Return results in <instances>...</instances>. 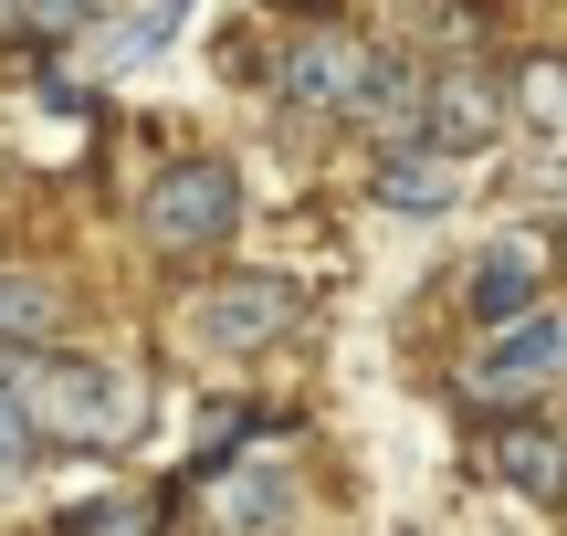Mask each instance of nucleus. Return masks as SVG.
<instances>
[{"label": "nucleus", "instance_id": "obj_6", "mask_svg": "<svg viewBox=\"0 0 567 536\" xmlns=\"http://www.w3.org/2000/svg\"><path fill=\"white\" fill-rule=\"evenodd\" d=\"M368 42L358 32H305L295 53H284V105H305V116H358V84H368Z\"/></svg>", "mask_w": 567, "mask_h": 536}, {"label": "nucleus", "instance_id": "obj_11", "mask_svg": "<svg viewBox=\"0 0 567 536\" xmlns=\"http://www.w3.org/2000/svg\"><path fill=\"white\" fill-rule=\"evenodd\" d=\"M53 337H63V295L42 285V274H0V348L32 358V348H53Z\"/></svg>", "mask_w": 567, "mask_h": 536}, {"label": "nucleus", "instance_id": "obj_8", "mask_svg": "<svg viewBox=\"0 0 567 536\" xmlns=\"http://www.w3.org/2000/svg\"><path fill=\"white\" fill-rule=\"evenodd\" d=\"M74 32H84V63H95V74H137V63L179 32V0H116V11H84Z\"/></svg>", "mask_w": 567, "mask_h": 536}, {"label": "nucleus", "instance_id": "obj_18", "mask_svg": "<svg viewBox=\"0 0 567 536\" xmlns=\"http://www.w3.org/2000/svg\"><path fill=\"white\" fill-rule=\"evenodd\" d=\"M557 264H567V243H557Z\"/></svg>", "mask_w": 567, "mask_h": 536}, {"label": "nucleus", "instance_id": "obj_5", "mask_svg": "<svg viewBox=\"0 0 567 536\" xmlns=\"http://www.w3.org/2000/svg\"><path fill=\"white\" fill-rule=\"evenodd\" d=\"M505 84L494 74H431V95H421V147L431 158H473V147H494L505 137Z\"/></svg>", "mask_w": 567, "mask_h": 536}, {"label": "nucleus", "instance_id": "obj_14", "mask_svg": "<svg viewBox=\"0 0 567 536\" xmlns=\"http://www.w3.org/2000/svg\"><path fill=\"white\" fill-rule=\"evenodd\" d=\"M221 516H231V526H274V516H284V484H274V474H231V484H221Z\"/></svg>", "mask_w": 567, "mask_h": 536}, {"label": "nucleus", "instance_id": "obj_15", "mask_svg": "<svg viewBox=\"0 0 567 536\" xmlns=\"http://www.w3.org/2000/svg\"><path fill=\"white\" fill-rule=\"evenodd\" d=\"M84 11H95V0H11V21H21L32 42H63V32L84 21Z\"/></svg>", "mask_w": 567, "mask_h": 536}, {"label": "nucleus", "instance_id": "obj_9", "mask_svg": "<svg viewBox=\"0 0 567 536\" xmlns=\"http://www.w3.org/2000/svg\"><path fill=\"white\" fill-rule=\"evenodd\" d=\"M494 484H515L526 505H557L567 495V432H547V421H505V432L484 442Z\"/></svg>", "mask_w": 567, "mask_h": 536}, {"label": "nucleus", "instance_id": "obj_12", "mask_svg": "<svg viewBox=\"0 0 567 536\" xmlns=\"http://www.w3.org/2000/svg\"><path fill=\"white\" fill-rule=\"evenodd\" d=\"M53 536H158V505L147 495H95V505H74Z\"/></svg>", "mask_w": 567, "mask_h": 536}, {"label": "nucleus", "instance_id": "obj_3", "mask_svg": "<svg viewBox=\"0 0 567 536\" xmlns=\"http://www.w3.org/2000/svg\"><path fill=\"white\" fill-rule=\"evenodd\" d=\"M547 274H557V231L515 221L505 243H484V252H473V274H463V306L484 316V327H515V316H536Z\"/></svg>", "mask_w": 567, "mask_h": 536}, {"label": "nucleus", "instance_id": "obj_10", "mask_svg": "<svg viewBox=\"0 0 567 536\" xmlns=\"http://www.w3.org/2000/svg\"><path fill=\"white\" fill-rule=\"evenodd\" d=\"M368 189H379V210H410V221H431V210H452V158H431V147H389Z\"/></svg>", "mask_w": 567, "mask_h": 536}, {"label": "nucleus", "instance_id": "obj_17", "mask_svg": "<svg viewBox=\"0 0 567 536\" xmlns=\"http://www.w3.org/2000/svg\"><path fill=\"white\" fill-rule=\"evenodd\" d=\"M0 32H21V21H11V0H0Z\"/></svg>", "mask_w": 567, "mask_h": 536}, {"label": "nucleus", "instance_id": "obj_4", "mask_svg": "<svg viewBox=\"0 0 567 536\" xmlns=\"http://www.w3.org/2000/svg\"><path fill=\"white\" fill-rule=\"evenodd\" d=\"M295 316H305V295L284 285V274H252V285H210L200 306H189V337L221 348V358H252V348H274Z\"/></svg>", "mask_w": 567, "mask_h": 536}, {"label": "nucleus", "instance_id": "obj_2", "mask_svg": "<svg viewBox=\"0 0 567 536\" xmlns=\"http://www.w3.org/2000/svg\"><path fill=\"white\" fill-rule=\"evenodd\" d=\"M231 221H243V168L231 158H179L158 189H147V243L158 252H221Z\"/></svg>", "mask_w": 567, "mask_h": 536}, {"label": "nucleus", "instance_id": "obj_16", "mask_svg": "<svg viewBox=\"0 0 567 536\" xmlns=\"http://www.w3.org/2000/svg\"><path fill=\"white\" fill-rule=\"evenodd\" d=\"M32 453H42V442L21 432V411H11V390H0V484H11V474H21V463H32Z\"/></svg>", "mask_w": 567, "mask_h": 536}, {"label": "nucleus", "instance_id": "obj_13", "mask_svg": "<svg viewBox=\"0 0 567 536\" xmlns=\"http://www.w3.org/2000/svg\"><path fill=\"white\" fill-rule=\"evenodd\" d=\"M505 105H526L536 126H567V53H536V63H515V95Z\"/></svg>", "mask_w": 567, "mask_h": 536}, {"label": "nucleus", "instance_id": "obj_7", "mask_svg": "<svg viewBox=\"0 0 567 536\" xmlns=\"http://www.w3.org/2000/svg\"><path fill=\"white\" fill-rule=\"evenodd\" d=\"M547 369H567V327H557V316H515V327H494V348L463 369V390L494 411V400H526Z\"/></svg>", "mask_w": 567, "mask_h": 536}, {"label": "nucleus", "instance_id": "obj_1", "mask_svg": "<svg viewBox=\"0 0 567 536\" xmlns=\"http://www.w3.org/2000/svg\"><path fill=\"white\" fill-rule=\"evenodd\" d=\"M0 390H11L21 432H32V442H63V453H126V442L147 432V390L126 369H105V358L32 348V358L0 369Z\"/></svg>", "mask_w": 567, "mask_h": 536}]
</instances>
